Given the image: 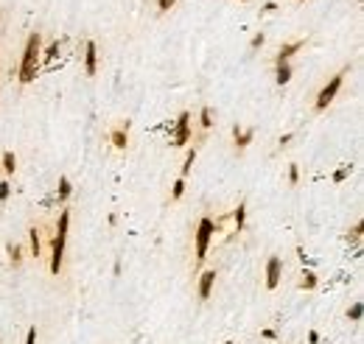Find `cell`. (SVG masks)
I'll return each mask as SVG.
<instances>
[{
  "label": "cell",
  "mask_w": 364,
  "mask_h": 344,
  "mask_svg": "<svg viewBox=\"0 0 364 344\" xmlns=\"http://www.w3.org/2000/svg\"><path fill=\"white\" fill-rule=\"evenodd\" d=\"M39 54H42V36L31 34L28 42H25V51H23V62H20V81L23 84L36 79V70H39V62H42Z\"/></svg>",
  "instance_id": "6da1fadb"
},
{
  "label": "cell",
  "mask_w": 364,
  "mask_h": 344,
  "mask_svg": "<svg viewBox=\"0 0 364 344\" xmlns=\"http://www.w3.org/2000/svg\"><path fill=\"white\" fill-rule=\"evenodd\" d=\"M67 227H70V213L62 210V216H59V227H56L54 243H51V272H54V274H59V269H62V255H65Z\"/></svg>",
  "instance_id": "7a4b0ae2"
},
{
  "label": "cell",
  "mask_w": 364,
  "mask_h": 344,
  "mask_svg": "<svg viewBox=\"0 0 364 344\" xmlns=\"http://www.w3.org/2000/svg\"><path fill=\"white\" fill-rule=\"evenodd\" d=\"M213 232H216V224H213V218L205 216V218L199 221V227H196V263H202V260H205Z\"/></svg>",
  "instance_id": "3957f363"
},
{
  "label": "cell",
  "mask_w": 364,
  "mask_h": 344,
  "mask_svg": "<svg viewBox=\"0 0 364 344\" xmlns=\"http://www.w3.org/2000/svg\"><path fill=\"white\" fill-rule=\"evenodd\" d=\"M342 76H345V73H336L334 79H331V81H328V84L320 90V95H316V104H314V109H316V112L328 109V104L334 101V95L339 92V87H342Z\"/></svg>",
  "instance_id": "277c9868"
},
{
  "label": "cell",
  "mask_w": 364,
  "mask_h": 344,
  "mask_svg": "<svg viewBox=\"0 0 364 344\" xmlns=\"http://www.w3.org/2000/svg\"><path fill=\"white\" fill-rule=\"evenodd\" d=\"M191 137V115L182 112L179 121H176V129H174V145H185Z\"/></svg>",
  "instance_id": "5b68a950"
},
{
  "label": "cell",
  "mask_w": 364,
  "mask_h": 344,
  "mask_svg": "<svg viewBox=\"0 0 364 344\" xmlns=\"http://www.w3.org/2000/svg\"><path fill=\"white\" fill-rule=\"evenodd\" d=\"M84 70H87V76H96V70H98V48H96V42L84 45Z\"/></svg>",
  "instance_id": "8992f818"
},
{
  "label": "cell",
  "mask_w": 364,
  "mask_h": 344,
  "mask_svg": "<svg viewBox=\"0 0 364 344\" xmlns=\"http://www.w3.org/2000/svg\"><path fill=\"white\" fill-rule=\"evenodd\" d=\"M280 283V258H269L266 263V288H278Z\"/></svg>",
  "instance_id": "52a82bcc"
},
{
  "label": "cell",
  "mask_w": 364,
  "mask_h": 344,
  "mask_svg": "<svg viewBox=\"0 0 364 344\" xmlns=\"http://www.w3.org/2000/svg\"><path fill=\"white\" fill-rule=\"evenodd\" d=\"M109 140H112V145H115V149H126V143H129V121L121 123L118 129H112Z\"/></svg>",
  "instance_id": "ba28073f"
},
{
  "label": "cell",
  "mask_w": 364,
  "mask_h": 344,
  "mask_svg": "<svg viewBox=\"0 0 364 344\" xmlns=\"http://www.w3.org/2000/svg\"><path fill=\"white\" fill-rule=\"evenodd\" d=\"M233 137H236V145L238 149H247L255 137V129H241V126H233Z\"/></svg>",
  "instance_id": "9c48e42d"
},
{
  "label": "cell",
  "mask_w": 364,
  "mask_h": 344,
  "mask_svg": "<svg viewBox=\"0 0 364 344\" xmlns=\"http://www.w3.org/2000/svg\"><path fill=\"white\" fill-rule=\"evenodd\" d=\"M213 283H216V272H205L202 274V280H199V297L202 300H207V297H210V291H213Z\"/></svg>",
  "instance_id": "30bf717a"
},
{
  "label": "cell",
  "mask_w": 364,
  "mask_h": 344,
  "mask_svg": "<svg viewBox=\"0 0 364 344\" xmlns=\"http://www.w3.org/2000/svg\"><path fill=\"white\" fill-rule=\"evenodd\" d=\"M303 48V39H294V42H289V45H283V48H280V54H278V65L280 62H289L291 56L297 54V51Z\"/></svg>",
  "instance_id": "8fae6325"
},
{
  "label": "cell",
  "mask_w": 364,
  "mask_h": 344,
  "mask_svg": "<svg viewBox=\"0 0 364 344\" xmlns=\"http://www.w3.org/2000/svg\"><path fill=\"white\" fill-rule=\"evenodd\" d=\"M275 79H278L280 87L291 81V65H289V62H280V65H278V73H275Z\"/></svg>",
  "instance_id": "7c38bea8"
},
{
  "label": "cell",
  "mask_w": 364,
  "mask_h": 344,
  "mask_svg": "<svg viewBox=\"0 0 364 344\" xmlns=\"http://www.w3.org/2000/svg\"><path fill=\"white\" fill-rule=\"evenodd\" d=\"M14 168H17V157H14L12 151H3V171L14 174Z\"/></svg>",
  "instance_id": "4fadbf2b"
},
{
  "label": "cell",
  "mask_w": 364,
  "mask_h": 344,
  "mask_svg": "<svg viewBox=\"0 0 364 344\" xmlns=\"http://www.w3.org/2000/svg\"><path fill=\"white\" fill-rule=\"evenodd\" d=\"M244 218H247V207L238 205V207H236V213H233V221H236V229H238V232L244 229Z\"/></svg>",
  "instance_id": "5bb4252c"
},
{
  "label": "cell",
  "mask_w": 364,
  "mask_h": 344,
  "mask_svg": "<svg viewBox=\"0 0 364 344\" xmlns=\"http://www.w3.org/2000/svg\"><path fill=\"white\" fill-rule=\"evenodd\" d=\"M303 288H305V291L316 288V274L311 272V269H305V272H303Z\"/></svg>",
  "instance_id": "9a60e30c"
},
{
  "label": "cell",
  "mask_w": 364,
  "mask_h": 344,
  "mask_svg": "<svg viewBox=\"0 0 364 344\" xmlns=\"http://www.w3.org/2000/svg\"><path fill=\"white\" fill-rule=\"evenodd\" d=\"M70 196V179L67 176H59V202H65Z\"/></svg>",
  "instance_id": "2e32d148"
},
{
  "label": "cell",
  "mask_w": 364,
  "mask_h": 344,
  "mask_svg": "<svg viewBox=\"0 0 364 344\" xmlns=\"http://www.w3.org/2000/svg\"><path fill=\"white\" fill-rule=\"evenodd\" d=\"M199 123L205 129H210V123H213V112H210V107H202V112H199Z\"/></svg>",
  "instance_id": "e0dca14e"
},
{
  "label": "cell",
  "mask_w": 364,
  "mask_h": 344,
  "mask_svg": "<svg viewBox=\"0 0 364 344\" xmlns=\"http://www.w3.org/2000/svg\"><path fill=\"white\" fill-rule=\"evenodd\" d=\"M361 314H364V305H361V302H353V308L347 311V319L358 322V319H361Z\"/></svg>",
  "instance_id": "ac0fdd59"
},
{
  "label": "cell",
  "mask_w": 364,
  "mask_h": 344,
  "mask_svg": "<svg viewBox=\"0 0 364 344\" xmlns=\"http://www.w3.org/2000/svg\"><path fill=\"white\" fill-rule=\"evenodd\" d=\"M194 160H196V149H191V151H188V157H185V165H182V179L188 176V171H191V165H194Z\"/></svg>",
  "instance_id": "d6986e66"
},
{
  "label": "cell",
  "mask_w": 364,
  "mask_h": 344,
  "mask_svg": "<svg viewBox=\"0 0 364 344\" xmlns=\"http://www.w3.org/2000/svg\"><path fill=\"white\" fill-rule=\"evenodd\" d=\"M31 252H34L36 258H39V232H36V227L31 229Z\"/></svg>",
  "instance_id": "ffe728a7"
},
{
  "label": "cell",
  "mask_w": 364,
  "mask_h": 344,
  "mask_svg": "<svg viewBox=\"0 0 364 344\" xmlns=\"http://www.w3.org/2000/svg\"><path fill=\"white\" fill-rule=\"evenodd\" d=\"M182 193H185V179L179 176V179L174 182V193H171V196H174V199H182Z\"/></svg>",
  "instance_id": "44dd1931"
},
{
  "label": "cell",
  "mask_w": 364,
  "mask_h": 344,
  "mask_svg": "<svg viewBox=\"0 0 364 344\" xmlns=\"http://www.w3.org/2000/svg\"><path fill=\"white\" fill-rule=\"evenodd\" d=\"M9 255H12V263L17 266L20 258H23V249H20V247H9Z\"/></svg>",
  "instance_id": "7402d4cb"
},
{
  "label": "cell",
  "mask_w": 364,
  "mask_h": 344,
  "mask_svg": "<svg viewBox=\"0 0 364 344\" xmlns=\"http://www.w3.org/2000/svg\"><path fill=\"white\" fill-rule=\"evenodd\" d=\"M297 179H300V168L297 165H289V182L291 185H297Z\"/></svg>",
  "instance_id": "603a6c76"
},
{
  "label": "cell",
  "mask_w": 364,
  "mask_h": 344,
  "mask_svg": "<svg viewBox=\"0 0 364 344\" xmlns=\"http://www.w3.org/2000/svg\"><path fill=\"white\" fill-rule=\"evenodd\" d=\"M56 54H59V42H54V45H51V48L45 51V56H42V59H45V62H51V59H54Z\"/></svg>",
  "instance_id": "cb8c5ba5"
},
{
  "label": "cell",
  "mask_w": 364,
  "mask_h": 344,
  "mask_svg": "<svg viewBox=\"0 0 364 344\" xmlns=\"http://www.w3.org/2000/svg\"><path fill=\"white\" fill-rule=\"evenodd\" d=\"M361 229H364V224L358 221L356 227H353V232H350V235H347V238H353V241H361Z\"/></svg>",
  "instance_id": "d4e9b609"
},
{
  "label": "cell",
  "mask_w": 364,
  "mask_h": 344,
  "mask_svg": "<svg viewBox=\"0 0 364 344\" xmlns=\"http://www.w3.org/2000/svg\"><path fill=\"white\" fill-rule=\"evenodd\" d=\"M261 45H263V34H255V36H252V42H249V48L255 51V48H261Z\"/></svg>",
  "instance_id": "484cf974"
},
{
  "label": "cell",
  "mask_w": 364,
  "mask_h": 344,
  "mask_svg": "<svg viewBox=\"0 0 364 344\" xmlns=\"http://www.w3.org/2000/svg\"><path fill=\"white\" fill-rule=\"evenodd\" d=\"M9 199V182H0V202Z\"/></svg>",
  "instance_id": "4316f807"
},
{
  "label": "cell",
  "mask_w": 364,
  "mask_h": 344,
  "mask_svg": "<svg viewBox=\"0 0 364 344\" xmlns=\"http://www.w3.org/2000/svg\"><path fill=\"white\" fill-rule=\"evenodd\" d=\"M176 0H157V6H160V12H168L171 6H174Z\"/></svg>",
  "instance_id": "83f0119b"
},
{
  "label": "cell",
  "mask_w": 364,
  "mask_h": 344,
  "mask_svg": "<svg viewBox=\"0 0 364 344\" xmlns=\"http://www.w3.org/2000/svg\"><path fill=\"white\" fill-rule=\"evenodd\" d=\"M25 344H36V327H31L28 336H25Z\"/></svg>",
  "instance_id": "f1b7e54d"
},
{
  "label": "cell",
  "mask_w": 364,
  "mask_h": 344,
  "mask_svg": "<svg viewBox=\"0 0 364 344\" xmlns=\"http://www.w3.org/2000/svg\"><path fill=\"white\" fill-rule=\"evenodd\" d=\"M347 171H350V165H347V168H342V171H336V182H342L347 176Z\"/></svg>",
  "instance_id": "f546056e"
},
{
  "label": "cell",
  "mask_w": 364,
  "mask_h": 344,
  "mask_svg": "<svg viewBox=\"0 0 364 344\" xmlns=\"http://www.w3.org/2000/svg\"><path fill=\"white\" fill-rule=\"evenodd\" d=\"M308 341H311V344H320V333L311 330V333H308Z\"/></svg>",
  "instance_id": "4dcf8cb0"
}]
</instances>
